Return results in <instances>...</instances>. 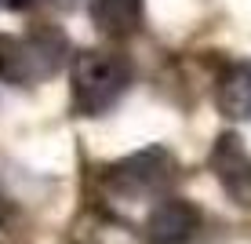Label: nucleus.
I'll use <instances>...</instances> for the list:
<instances>
[{"label": "nucleus", "mask_w": 251, "mask_h": 244, "mask_svg": "<svg viewBox=\"0 0 251 244\" xmlns=\"http://www.w3.org/2000/svg\"><path fill=\"white\" fill-rule=\"evenodd\" d=\"M0 4H4L7 11H25V7H29L33 0H0Z\"/></svg>", "instance_id": "obj_8"}, {"label": "nucleus", "mask_w": 251, "mask_h": 244, "mask_svg": "<svg viewBox=\"0 0 251 244\" xmlns=\"http://www.w3.org/2000/svg\"><path fill=\"white\" fill-rule=\"evenodd\" d=\"M215 106L229 120H251V58H240L222 69L219 88H215Z\"/></svg>", "instance_id": "obj_7"}, {"label": "nucleus", "mask_w": 251, "mask_h": 244, "mask_svg": "<svg viewBox=\"0 0 251 244\" xmlns=\"http://www.w3.org/2000/svg\"><path fill=\"white\" fill-rule=\"evenodd\" d=\"M88 7H91L95 29L109 40L135 37L146 19V0H88Z\"/></svg>", "instance_id": "obj_6"}, {"label": "nucleus", "mask_w": 251, "mask_h": 244, "mask_svg": "<svg viewBox=\"0 0 251 244\" xmlns=\"http://www.w3.org/2000/svg\"><path fill=\"white\" fill-rule=\"evenodd\" d=\"M62 66H69V40L58 26H37V29L11 37L0 33V81L15 88L51 81Z\"/></svg>", "instance_id": "obj_1"}, {"label": "nucleus", "mask_w": 251, "mask_h": 244, "mask_svg": "<svg viewBox=\"0 0 251 244\" xmlns=\"http://www.w3.org/2000/svg\"><path fill=\"white\" fill-rule=\"evenodd\" d=\"M207 164L233 204L251 208V150L244 146V138L237 132H222L211 146Z\"/></svg>", "instance_id": "obj_4"}, {"label": "nucleus", "mask_w": 251, "mask_h": 244, "mask_svg": "<svg viewBox=\"0 0 251 244\" xmlns=\"http://www.w3.org/2000/svg\"><path fill=\"white\" fill-rule=\"evenodd\" d=\"M178 182V161L164 146L127 153L120 161L102 168V186L113 197L124 200H146V197H164Z\"/></svg>", "instance_id": "obj_3"}, {"label": "nucleus", "mask_w": 251, "mask_h": 244, "mask_svg": "<svg viewBox=\"0 0 251 244\" xmlns=\"http://www.w3.org/2000/svg\"><path fill=\"white\" fill-rule=\"evenodd\" d=\"M69 77H73V106L76 113L99 117L106 113L113 102L131 88V62L117 51H102V48H88L76 51L69 62Z\"/></svg>", "instance_id": "obj_2"}, {"label": "nucleus", "mask_w": 251, "mask_h": 244, "mask_svg": "<svg viewBox=\"0 0 251 244\" xmlns=\"http://www.w3.org/2000/svg\"><path fill=\"white\" fill-rule=\"evenodd\" d=\"M201 230V208L182 197H164L150 212V237L153 244H186Z\"/></svg>", "instance_id": "obj_5"}, {"label": "nucleus", "mask_w": 251, "mask_h": 244, "mask_svg": "<svg viewBox=\"0 0 251 244\" xmlns=\"http://www.w3.org/2000/svg\"><path fill=\"white\" fill-rule=\"evenodd\" d=\"M51 4H58V7H73V4H80V0H51Z\"/></svg>", "instance_id": "obj_10"}, {"label": "nucleus", "mask_w": 251, "mask_h": 244, "mask_svg": "<svg viewBox=\"0 0 251 244\" xmlns=\"http://www.w3.org/2000/svg\"><path fill=\"white\" fill-rule=\"evenodd\" d=\"M11 215V204H7V197H4V190H0V222Z\"/></svg>", "instance_id": "obj_9"}]
</instances>
